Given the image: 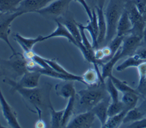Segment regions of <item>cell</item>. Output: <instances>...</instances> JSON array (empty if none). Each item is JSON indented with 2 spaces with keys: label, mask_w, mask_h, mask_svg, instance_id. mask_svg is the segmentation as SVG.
I'll list each match as a JSON object with an SVG mask.
<instances>
[{
  "label": "cell",
  "mask_w": 146,
  "mask_h": 128,
  "mask_svg": "<svg viewBox=\"0 0 146 128\" xmlns=\"http://www.w3.org/2000/svg\"><path fill=\"white\" fill-rule=\"evenodd\" d=\"M11 90L20 94L29 110L36 113L41 117L43 111L49 109L52 105L50 94L51 85L45 83L41 87L27 89L17 86L11 87Z\"/></svg>",
  "instance_id": "6da1fadb"
},
{
  "label": "cell",
  "mask_w": 146,
  "mask_h": 128,
  "mask_svg": "<svg viewBox=\"0 0 146 128\" xmlns=\"http://www.w3.org/2000/svg\"><path fill=\"white\" fill-rule=\"evenodd\" d=\"M105 83L100 82L94 86H88L76 92L75 109L81 112L91 110L96 105L107 97Z\"/></svg>",
  "instance_id": "7a4b0ae2"
},
{
  "label": "cell",
  "mask_w": 146,
  "mask_h": 128,
  "mask_svg": "<svg viewBox=\"0 0 146 128\" xmlns=\"http://www.w3.org/2000/svg\"><path fill=\"white\" fill-rule=\"evenodd\" d=\"M127 0H109L104 15L107 23V33L104 43L106 45L116 36L120 17L125 9Z\"/></svg>",
  "instance_id": "3957f363"
},
{
  "label": "cell",
  "mask_w": 146,
  "mask_h": 128,
  "mask_svg": "<svg viewBox=\"0 0 146 128\" xmlns=\"http://www.w3.org/2000/svg\"><path fill=\"white\" fill-rule=\"evenodd\" d=\"M26 63V59L24 58L23 54L17 52L12 54L9 59H0V67L2 72L7 71L14 78L22 77L28 71Z\"/></svg>",
  "instance_id": "277c9868"
},
{
  "label": "cell",
  "mask_w": 146,
  "mask_h": 128,
  "mask_svg": "<svg viewBox=\"0 0 146 128\" xmlns=\"http://www.w3.org/2000/svg\"><path fill=\"white\" fill-rule=\"evenodd\" d=\"M125 9L128 13L132 23V29L129 34L143 38L146 24L142 14L139 11L132 0H127L125 6Z\"/></svg>",
  "instance_id": "5b68a950"
},
{
  "label": "cell",
  "mask_w": 146,
  "mask_h": 128,
  "mask_svg": "<svg viewBox=\"0 0 146 128\" xmlns=\"http://www.w3.org/2000/svg\"><path fill=\"white\" fill-rule=\"evenodd\" d=\"M71 1L72 0H54L36 13L44 18L56 20L68 11Z\"/></svg>",
  "instance_id": "8992f818"
},
{
  "label": "cell",
  "mask_w": 146,
  "mask_h": 128,
  "mask_svg": "<svg viewBox=\"0 0 146 128\" xmlns=\"http://www.w3.org/2000/svg\"><path fill=\"white\" fill-rule=\"evenodd\" d=\"M41 75V73L38 71H27L23 74L20 79L18 81H15L7 77L3 79V81L11 87L17 86L31 89L38 86Z\"/></svg>",
  "instance_id": "52a82bcc"
},
{
  "label": "cell",
  "mask_w": 146,
  "mask_h": 128,
  "mask_svg": "<svg viewBox=\"0 0 146 128\" xmlns=\"http://www.w3.org/2000/svg\"><path fill=\"white\" fill-rule=\"evenodd\" d=\"M21 12L15 11L14 13L3 14L0 17V39L3 40L10 49L12 54H15L16 51L12 46L9 39L11 31V25L15 19L23 15Z\"/></svg>",
  "instance_id": "ba28073f"
},
{
  "label": "cell",
  "mask_w": 146,
  "mask_h": 128,
  "mask_svg": "<svg viewBox=\"0 0 146 128\" xmlns=\"http://www.w3.org/2000/svg\"><path fill=\"white\" fill-rule=\"evenodd\" d=\"M95 115L93 111L88 110L81 112L71 118L66 127L68 128H89L94 122Z\"/></svg>",
  "instance_id": "9c48e42d"
},
{
  "label": "cell",
  "mask_w": 146,
  "mask_h": 128,
  "mask_svg": "<svg viewBox=\"0 0 146 128\" xmlns=\"http://www.w3.org/2000/svg\"><path fill=\"white\" fill-rule=\"evenodd\" d=\"M0 107L2 110V115L6 121L9 126L17 128L21 127L18 119L17 113L15 110L10 105L8 102L5 99L2 90L0 87Z\"/></svg>",
  "instance_id": "30bf717a"
},
{
  "label": "cell",
  "mask_w": 146,
  "mask_h": 128,
  "mask_svg": "<svg viewBox=\"0 0 146 128\" xmlns=\"http://www.w3.org/2000/svg\"><path fill=\"white\" fill-rule=\"evenodd\" d=\"M142 39L132 34H128L125 36L120 47L121 58L132 55L139 47Z\"/></svg>",
  "instance_id": "8fae6325"
},
{
  "label": "cell",
  "mask_w": 146,
  "mask_h": 128,
  "mask_svg": "<svg viewBox=\"0 0 146 128\" xmlns=\"http://www.w3.org/2000/svg\"><path fill=\"white\" fill-rule=\"evenodd\" d=\"M54 0H22L16 11L23 14L35 12L44 8Z\"/></svg>",
  "instance_id": "7c38bea8"
},
{
  "label": "cell",
  "mask_w": 146,
  "mask_h": 128,
  "mask_svg": "<svg viewBox=\"0 0 146 128\" xmlns=\"http://www.w3.org/2000/svg\"><path fill=\"white\" fill-rule=\"evenodd\" d=\"M68 14V12L67 11L64 15L56 20L59 21L67 29L78 43V46L77 48H78L79 46L82 44V38L80 30L77 25V22L74 20L70 14Z\"/></svg>",
  "instance_id": "4fadbf2b"
},
{
  "label": "cell",
  "mask_w": 146,
  "mask_h": 128,
  "mask_svg": "<svg viewBox=\"0 0 146 128\" xmlns=\"http://www.w3.org/2000/svg\"><path fill=\"white\" fill-rule=\"evenodd\" d=\"M110 97L107 96L91 109L95 117L99 120L102 127H103L108 118V109L110 103Z\"/></svg>",
  "instance_id": "5bb4252c"
},
{
  "label": "cell",
  "mask_w": 146,
  "mask_h": 128,
  "mask_svg": "<svg viewBox=\"0 0 146 128\" xmlns=\"http://www.w3.org/2000/svg\"><path fill=\"white\" fill-rule=\"evenodd\" d=\"M55 21L56 23V27L55 29L48 35L43 37L44 41L55 37H63L66 38L70 43L78 47V43L65 26L57 20H55Z\"/></svg>",
  "instance_id": "9a60e30c"
},
{
  "label": "cell",
  "mask_w": 146,
  "mask_h": 128,
  "mask_svg": "<svg viewBox=\"0 0 146 128\" xmlns=\"http://www.w3.org/2000/svg\"><path fill=\"white\" fill-rule=\"evenodd\" d=\"M74 81H64L63 82L58 83L55 86L56 94L64 98L69 99L70 97L75 96L76 91L74 86Z\"/></svg>",
  "instance_id": "2e32d148"
},
{
  "label": "cell",
  "mask_w": 146,
  "mask_h": 128,
  "mask_svg": "<svg viewBox=\"0 0 146 128\" xmlns=\"http://www.w3.org/2000/svg\"><path fill=\"white\" fill-rule=\"evenodd\" d=\"M13 37L23 51L33 50L35 45L44 41L43 36L40 35L35 38H26L17 33L13 34Z\"/></svg>",
  "instance_id": "e0dca14e"
},
{
  "label": "cell",
  "mask_w": 146,
  "mask_h": 128,
  "mask_svg": "<svg viewBox=\"0 0 146 128\" xmlns=\"http://www.w3.org/2000/svg\"><path fill=\"white\" fill-rule=\"evenodd\" d=\"M95 10L98 17V23L99 33L98 36V46L104 43L106 33H107V23L104 15V11L103 9L99 7H95Z\"/></svg>",
  "instance_id": "ac0fdd59"
},
{
  "label": "cell",
  "mask_w": 146,
  "mask_h": 128,
  "mask_svg": "<svg viewBox=\"0 0 146 128\" xmlns=\"http://www.w3.org/2000/svg\"><path fill=\"white\" fill-rule=\"evenodd\" d=\"M83 83L91 86L99 84L100 82L104 83V81L102 79L101 73L97 71L95 68H89L82 75Z\"/></svg>",
  "instance_id": "d6986e66"
},
{
  "label": "cell",
  "mask_w": 146,
  "mask_h": 128,
  "mask_svg": "<svg viewBox=\"0 0 146 128\" xmlns=\"http://www.w3.org/2000/svg\"><path fill=\"white\" fill-rule=\"evenodd\" d=\"M131 29V22L129 19L126 10L124 9L117 23L116 35L126 36L127 35L129 34Z\"/></svg>",
  "instance_id": "ffe728a7"
},
{
  "label": "cell",
  "mask_w": 146,
  "mask_h": 128,
  "mask_svg": "<svg viewBox=\"0 0 146 128\" xmlns=\"http://www.w3.org/2000/svg\"><path fill=\"white\" fill-rule=\"evenodd\" d=\"M121 49L120 47L115 53V54L106 62L104 63L102 65V71L101 73V76L102 79L104 81L105 79L107 78L110 75L112 74V70L115 64L121 59L120 55Z\"/></svg>",
  "instance_id": "44dd1931"
},
{
  "label": "cell",
  "mask_w": 146,
  "mask_h": 128,
  "mask_svg": "<svg viewBox=\"0 0 146 128\" xmlns=\"http://www.w3.org/2000/svg\"><path fill=\"white\" fill-rule=\"evenodd\" d=\"M44 61L46 62V63L49 65V66L54 71L66 75L67 76H69L70 77H72L75 81L80 82L81 83H83L82 75H78L76 74H74L73 73H71L69 71H68L66 69H65L62 65H60L55 59H47L44 58Z\"/></svg>",
  "instance_id": "7402d4cb"
},
{
  "label": "cell",
  "mask_w": 146,
  "mask_h": 128,
  "mask_svg": "<svg viewBox=\"0 0 146 128\" xmlns=\"http://www.w3.org/2000/svg\"><path fill=\"white\" fill-rule=\"evenodd\" d=\"M75 101H76V95L70 97L68 99L67 103L64 109L63 116L62 122V127H66L69 121L72 118L73 115L75 113Z\"/></svg>",
  "instance_id": "603a6c76"
},
{
  "label": "cell",
  "mask_w": 146,
  "mask_h": 128,
  "mask_svg": "<svg viewBox=\"0 0 146 128\" xmlns=\"http://www.w3.org/2000/svg\"><path fill=\"white\" fill-rule=\"evenodd\" d=\"M140 95L135 92H125L123 93L121 101L124 104L127 110L136 107Z\"/></svg>",
  "instance_id": "cb8c5ba5"
},
{
  "label": "cell",
  "mask_w": 146,
  "mask_h": 128,
  "mask_svg": "<svg viewBox=\"0 0 146 128\" xmlns=\"http://www.w3.org/2000/svg\"><path fill=\"white\" fill-rule=\"evenodd\" d=\"M50 126L52 128H58L62 127V122L63 116L64 109L60 110H55L52 105L50 108Z\"/></svg>",
  "instance_id": "d4e9b609"
},
{
  "label": "cell",
  "mask_w": 146,
  "mask_h": 128,
  "mask_svg": "<svg viewBox=\"0 0 146 128\" xmlns=\"http://www.w3.org/2000/svg\"><path fill=\"white\" fill-rule=\"evenodd\" d=\"M22 0H0V12L2 14L14 13Z\"/></svg>",
  "instance_id": "484cf974"
},
{
  "label": "cell",
  "mask_w": 146,
  "mask_h": 128,
  "mask_svg": "<svg viewBox=\"0 0 146 128\" xmlns=\"http://www.w3.org/2000/svg\"><path fill=\"white\" fill-rule=\"evenodd\" d=\"M128 111L124 110L121 112L113 116L108 118L103 127L106 128H117L123 124V119Z\"/></svg>",
  "instance_id": "4316f807"
},
{
  "label": "cell",
  "mask_w": 146,
  "mask_h": 128,
  "mask_svg": "<svg viewBox=\"0 0 146 128\" xmlns=\"http://www.w3.org/2000/svg\"><path fill=\"white\" fill-rule=\"evenodd\" d=\"M142 62H143L137 55L133 54L132 55L129 56L127 59H126L121 64L118 65L116 69L118 71H121L129 67H137Z\"/></svg>",
  "instance_id": "83f0119b"
},
{
  "label": "cell",
  "mask_w": 146,
  "mask_h": 128,
  "mask_svg": "<svg viewBox=\"0 0 146 128\" xmlns=\"http://www.w3.org/2000/svg\"><path fill=\"white\" fill-rule=\"evenodd\" d=\"M108 77L112 80L113 83L114 84L115 87L117 88V89L119 91L121 92L122 93L130 91V92L137 93L140 95V94L139 93V92L136 89H134L132 87H130L125 82L118 79L117 78L115 77L112 74L110 75Z\"/></svg>",
  "instance_id": "f1b7e54d"
},
{
  "label": "cell",
  "mask_w": 146,
  "mask_h": 128,
  "mask_svg": "<svg viewBox=\"0 0 146 128\" xmlns=\"http://www.w3.org/2000/svg\"><path fill=\"white\" fill-rule=\"evenodd\" d=\"M144 117V114L138 109L137 107H135L128 110L123 121V124H126L127 123H132L137 121Z\"/></svg>",
  "instance_id": "f546056e"
},
{
  "label": "cell",
  "mask_w": 146,
  "mask_h": 128,
  "mask_svg": "<svg viewBox=\"0 0 146 128\" xmlns=\"http://www.w3.org/2000/svg\"><path fill=\"white\" fill-rule=\"evenodd\" d=\"M107 80V82L105 84L106 89L107 92L111 98V102H116L119 101V90L115 87L114 84L113 83L112 80L108 77Z\"/></svg>",
  "instance_id": "4dcf8cb0"
},
{
  "label": "cell",
  "mask_w": 146,
  "mask_h": 128,
  "mask_svg": "<svg viewBox=\"0 0 146 128\" xmlns=\"http://www.w3.org/2000/svg\"><path fill=\"white\" fill-rule=\"evenodd\" d=\"M124 110H126L125 106L121 100L116 102H111L108 106V117L113 116L119 114ZM128 111V110H127Z\"/></svg>",
  "instance_id": "1f68e13d"
},
{
  "label": "cell",
  "mask_w": 146,
  "mask_h": 128,
  "mask_svg": "<svg viewBox=\"0 0 146 128\" xmlns=\"http://www.w3.org/2000/svg\"><path fill=\"white\" fill-rule=\"evenodd\" d=\"M125 36H117L116 35L107 45L110 49L112 56L117 51V50L121 47L123 39Z\"/></svg>",
  "instance_id": "d6a6232c"
},
{
  "label": "cell",
  "mask_w": 146,
  "mask_h": 128,
  "mask_svg": "<svg viewBox=\"0 0 146 128\" xmlns=\"http://www.w3.org/2000/svg\"><path fill=\"white\" fill-rule=\"evenodd\" d=\"M139 74V83L146 78V62H142L137 67Z\"/></svg>",
  "instance_id": "836d02e7"
},
{
  "label": "cell",
  "mask_w": 146,
  "mask_h": 128,
  "mask_svg": "<svg viewBox=\"0 0 146 128\" xmlns=\"http://www.w3.org/2000/svg\"><path fill=\"white\" fill-rule=\"evenodd\" d=\"M128 127L131 128H144L146 127V117H144L143 118L131 123L129 125L127 126Z\"/></svg>",
  "instance_id": "e575fe53"
},
{
  "label": "cell",
  "mask_w": 146,
  "mask_h": 128,
  "mask_svg": "<svg viewBox=\"0 0 146 128\" xmlns=\"http://www.w3.org/2000/svg\"><path fill=\"white\" fill-rule=\"evenodd\" d=\"M72 1H74L75 2H77L79 3L83 6V7L89 19H90L92 18V10H91L90 6L87 4L86 0H72Z\"/></svg>",
  "instance_id": "d590c367"
},
{
  "label": "cell",
  "mask_w": 146,
  "mask_h": 128,
  "mask_svg": "<svg viewBox=\"0 0 146 128\" xmlns=\"http://www.w3.org/2000/svg\"><path fill=\"white\" fill-rule=\"evenodd\" d=\"M133 54L137 55L143 62H146V47H139Z\"/></svg>",
  "instance_id": "8d00e7d4"
},
{
  "label": "cell",
  "mask_w": 146,
  "mask_h": 128,
  "mask_svg": "<svg viewBox=\"0 0 146 128\" xmlns=\"http://www.w3.org/2000/svg\"><path fill=\"white\" fill-rule=\"evenodd\" d=\"M136 90L140 95L146 97V78L141 83H138Z\"/></svg>",
  "instance_id": "74e56055"
},
{
  "label": "cell",
  "mask_w": 146,
  "mask_h": 128,
  "mask_svg": "<svg viewBox=\"0 0 146 128\" xmlns=\"http://www.w3.org/2000/svg\"><path fill=\"white\" fill-rule=\"evenodd\" d=\"M135 4L136 7L142 14L145 6H146V0H132Z\"/></svg>",
  "instance_id": "f35d334b"
},
{
  "label": "cell",
  "mask_w": 146,
  "mask_h": 128,
  "mask_svg": "<svg viewBox=\"0 0 146 128\" xmlns=\"http://www.w3.org/2000/svg\"><path fill=\"white\" fill-rule=\"evenodd\" d=\"M36 54V53L33 50L23 51V55L26 60L33 59Z\"/></svg>",
  "instance_id": "ab89813d"
},
{
  "label": "cell",
  "mask_w": 146,
  "mask_h": 128,
  "mask_svg": "<svg viewBox=\"0 0 146 128\" xmlns=\"http://www.w3.org/2000/svg\"><path fill=\"white\" fill-rule=\"evenodd\" d=\"M34 127L35 128H45L46 127V123L42 117H39L38 120L35 122Z\"/></svg>",
  "instance_id": "60d3db41"
},
{
  "label": "cell",
  "mask_w": 146,
  "mask_h": 128,
  "mask_svg": "<svg viewBox=\"0 0 146 128\" xmlns=\"http://www.w3.org/2000/svg\"><path fill=\"white\" fill-rule=\"evenodd\" d=\"M137 107L144 114V117H146V98Z\"/></svg>",
  "instance_id": "b9f144b4"
},
{
  "label": "cell",
  "mask_w": 146,
  "mask_h": 128,
  "mask_svg": "<svg viewBox=\"0 0 146 128\" xmlns=\"http://www.w3.org/2000/svg\"><path fill=\"white\" fill-rule=\"evenodd\" d=\"M95 3V7H99L104 9V6L106 0H93Z\"/></svg>",
  "instance_id": "7bdbcfd3"
},
{
  "label": "cell",
  "mask_w": 146,
  "mask_h": 128,
  "mask_svg": "<svg viewBox=\"0 0 146 128\" xmlns=\"http://www.w3.org/2000/svg\"><path fill=\"white\" fill-rule=\"evenodd\" d=\"M2 74V70H1V69L0 67V75H1Z\"/></svg>",
  "instance_id": "ee69618b"
},
{
  "label": "cell",
  "mask_w": 146,
  "mask_h": 128,
  "mask_svg": "<svg viewBox=\"0 0 146 128\" xmlns=\"http://www.w3.org/2000/svg\"><path fill=\"white\" fill-rule=\"evenodd\" d=\"M2 126L1 125V119H0V127H1Z\"/></svg>",
  "instance_id": "f6af8a7d"
},
{
  "label": "cell",
  "mask_w": 146,
  "mask_h": 128,
  "mask_svg": "<svg viewBox=\"0 0 146 128\" xmlns=\"http://www.w3.org/2000/svg\"><path fill=\"white\" fill-rule=\"evenodd\" d=\"M2 14H2L1 12H0V17H1V16Z\"/></svg>",
  "instance_id": "bcb514c9"
}]
</instances>
